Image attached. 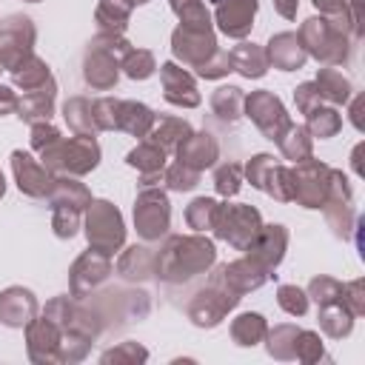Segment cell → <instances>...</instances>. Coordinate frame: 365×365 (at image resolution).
<instances>
[{
	"label": "cell",
	"instance_id": "cell-4",
	"mask_svg": "<svg viewBox=\"0 0 365 365\" xmlns=\"http://www.w3.org/2000/svg\"><path fill=\"white\" fill-rule=\"evenodd\" d=\"M217 234L228 242H234L237 248H245L251 242V237L259 231V214L248 205H225L217 208Z\"/></svg>",
	"mask_w": 365,
	"mask_h": 365
},
{
	"label": "cell",
	"instance_id": "cell-11",
	"mask_svg": "<svg viewBox=\"0 0 365 365\" xmlns=\"http://www.w3.org/2000/svg\"><path fill=\"white\" fill-rule=\"evenodd\" d=\"M114 51H125V43L120 40L111 51H100V46H94L86 57V80L97 88H108L117 80V68H114Z\"/></svg>",
	"mask_w": 365,
	"mask_h": 365
},
{
	"label": "cell",
	"instance_id": "cell-10",
	"mask_svg": "<svg viewBox=\"0 0 365 365\" xmlns=\"http://www.w3.org/2000/svg\"><path fill=\"white\" fill-rule=\"evenodd\" d=\"M11 165H14V177H17V185L20 191L31 194V197H43L48 188H51V177L23 151H14L11 154Z\"/></svg>",
	"mask_w": 365,
	"mask_h": 365
},
{
	"label": "cell",
	"instance_id": "cell-25",
	"mask_svg": "<svg viewBox=\"0 0 365 365\" xmlns=\"http://www.w3.org/2000/svg\"><path fill=\"white\" fill-rule=\"evenodd\" d=\"M240 88H220L217 94H214V111L220 114V117H237V111H240Z\"/></svg>",
	"mask_w": 365,
	"mask_h": 365
},
{
	"label": "cell",
	"instance_id": "cell-21",
	"mask_svg": "<svg viewBox=\"0 0 365 365\" xmlns=\"http://www.w3.org/2000/svg\"><path fill=\"white\" fill-rule=\"evenodd\" d=\"M262 331H265V322L259 314H242L234 322V339L240 345H254L262 336Z\"/></svg>",
	"mask_w": 365,
	"mask_h": 365
},
{
	"label": "cell",
	"instance_id": "cell-32",
	"mask_svg": "<svg viewBox=\"0 0 365 365\" xmlns=\"http://www.w3.org/2000/svg\"><path fill=\"white\" fill-rule=\"evenodd\" d=\"M3 188H6V185H3V174H0V194H3Z\"/></svg>",
	"mask_w": 365,
	"mask_h": 365
},
{
	"label": "cell",
	"instance_id": "cell-27",
	"mask_svg": "<svg viewBox=\"0 0 365 365\" xmlns=\"http://www.w3.org/2000/svg\"><path fill=\"white\" fill-rule=\"evenodd\" d=\"M168 182H171V188H177V191L194 188V185H197V171L180 163V165H174V168L168 171Z\"/></svg>",
	"mask_w": 365,
	"mask_h": 365
},
{
	"label": "cell",
	"instance_id": "cell-8",
	"mask_svg": "<svg viewBox=\"0 0 365 365\" xmlns=\"http://www.w3.org/2000/svg\"><path fill=\"white\" fill-rule=\"evenodd\" d=\"M248 117H254V123H257L271 140L279 137V131L288 125L279 100L271 97V94H265V91H257V94L248 97Z\"/></svg>",
	"mask_w": 365,
	"mask_h": 365
},
{
	"label": "cell",
	"instance_id": "cell-2",
	"mask_svg": "<svg viewBox=\"0 0 365 365\" xmlns=\"http://www.w3.org/2000/svg\"><path fill=\"white\" fill-rule=\"evenodd\" d=\"M97 157H100V148L91 137H77L71 143L66 140H54L51 145L43 148V163L48 168H60V171H71V174H86L97 165Z\"/></svg>",
	"mask_w": 365,
	"mask_h": 365
},
{
	"label": "cell",
	"instance_id": "cell-5",
	"mask_svg": "<svg viewBox=\"0 0 365 365\" xmlns=\"http://www.w3.org/2000/svg\"><path fill=\"white\" fill-rule=\"evenodd\" d=\"M134 220L145 240H157L168 228V200L160 191H143L134 208Z\"/></svg>",
	"mask_w": 365,
	"mask_h": 365
},
{
	"label": "cell",
	"instance_id": "cell-6",
	"mask_svg": "<svg viewBox=\"0 0 365 365\" xmlns=\"http://www.w3.org/2000/svg\"><path fill=\"white\" fill-rule=\"evenodd\" d=\"M34 40V29L29 17H9L0 31V63L9 68L17 66L23 57H29V46Z\"/></svg>",
	"mask_w": 365,
	"mask_h": 365
},
{
	"label": "cell",
	"instance_id": "cell-12",
	"mask_svg": "<svg viewBox=\"0 0 365 365\" xmlns=\"http://www.w3.org/2000/svg\"><path fill=\"white\" fill-rule=\"evenodd\" d=\"M163 83H165V100L168 103H174V106H197L200 103L194 80L182 68H177L174 63L163 66Z\"/></svg>",
	"mask_w": 365,
	"mask_h": 365
},
{
	"label": "cell",
	"instance_id": "cell-28",
	"mask_svg": "<svg viewBox=\"0 0 365 365\" xmlns=\"http://www.w3.org/2000/svg\"><path fill=\"white\" fill-rule=\"evenodd\" d=\"M240 188V165H222L217 171V191L220 194H234Z\"/></svg>",
	"mask_w": 365,
	"mask_h": 365
},
{
	"label": "cell",
	"instance_id": "cell-9",
	"mask_svg": "<svg viewBox=\"0 0 365 365\" xmlns=\"http://www.w3.org/2000/svg\"><path fill=\"white\" fill-rule=\"evenodd\" d=\"M257 11V0H220L217 3V23L225 34L242 37L251 29Z\"/></svg>",
	"mask_w": 365,
	"mask_h": 365
},
{
	"label": "cell",
	"instance_id": "cell-1",
	"mask_svg": "<svg viewBox=\"0 0 365 365\" xmlns=\"http://www.w3.org/2000/svg\"><path fill=\"white\" fill-rule=\"evenodd\" d=\"M211 259H214V245L208 240H200V237L180 240V237H174L165 245V254L157 262V268L165 279H188L197 271L208 268Z\"/></svg>",
	"mask_w": 365,
	"mask_h": 365
},
{
	"label": "cell",
	"instance_id": "cell-26",
	"mask_svg": "<svg viewBox=\"0 0 365 365\" xmlns=\"http://www.w3.org/2000/svg\"><path fill=\"white\" fill-rule=\"evenodd\" d=\"M154 71V60L148 51H128V60H125V74L134 77V80H143Z\"/></svg>",
	"mask_w": 365,
	"mask_h": 365
},
{
	"label": "cell",
	"instance_id": "cell-23",
	"mask_svg": "<svg viewBox=\"0 0 365 365\" xmlns=\"http://www.w3.org/2000/svg\"><path fill=\"white\" fill-rule=\"evenodd\" d=\"M217 202L214 200H194L191 205H188V222L197 228V231H202V228H208L214 220H217Z\"/></svg>",
	"mask_w": 365,
	"mask_h": 365
},
{
	"label": "cell",
	"instance_id": "cell-22",
	"mask_svg": "<svg viewBox=\"0 0 365 365\" xmlns=\"http://www.w3.org/2000/svg\"><path fill=\"white\" fill-rule=\"evenodd\" d=\"M171 6L188 29H208V11L200 0H171Z\"/></svg>",
	"mask_w": 365,
	"mask_h": 365
},
{
	"label": "cell",
	"instance_id": "cell-14",
	"mask_svg": "<svg viewBox=\"0 0 365 365\" xmlns=\"http://www.w3.org/2000/svg\"><path fill=\"white\" fill-rule=\"evenodd\" d=\"M34 314V299L29 291H20V288H9L3 297H0V319L6 325H23L26 317Z\"/></svg>",
	"mask_w": 365,
	"mask_h": 365
},
{
	"label": "cell",
	"instance_id": "cell-3",
	"mask_svg": "<svg viewBox=\"0 0 365 365\" xmlns=\"http://www.w3.org/2000/svg\"><path fill=\"white\" fill-rule=\"evenodd\" d=\"M86 225H88V242L103 254H111L123 242V220L111 202H103V200L91 202Z\"/></svg>",
	"mask_w": 365,
	"mask_h": 365
},
{
	"label": "cell",
	"instance_id": "cell-33",
	"mask_svg": "<svg viewBox=\"0 0 365 365\" xmlns=\"http://www.w3.org/2000/svg\"><path fill=\"white\" fill-rule=\"evenodd\" d=\"M131 3H145V0H131Z\"/></svg>",
	"mask_w": 365,
	"mask_h": 365
},
{
	"label": "cell",
	"instance_id": "cell-31",
	"mask_svg": "<svg viewBox=\"0 0 365 365\" xmlns=\"http://www.w3.org/2000/svg\"><path fill=\"white\" fill-rule=\"evenodd\" d=\"M9 108H14V94L0 86V114H6Z\"/></svg>",
	"mask_w": 365,
	"mask_h": 365
},
{
	"label": "cell",
	"instance_id": "cell-7",
	"mask_svg": "<svg viewBox=\"0 0 365 365\" xmlns=\"http://www.w3.org/2000/svg\"><path fill=\"white\" fill-rule=\"evenodd\" d=\"M174 54L191 66H202L208 54H214V37L211 29H177L174 31Z\"/></svg>",
	"mask_w": 365,
	"mask_h": 365
},
{
	"label": "cell",
	"instance_id": "cell-16",
	"mask_svg": "<svg viewBox=\"0 0 365 365\" xmlns=\"http://www.w3.org/2000/svg\"><path fill=\"white\" fill-rule=\"evenodd\" d=\"M51 100H54V83H48V88H40L34 94H26L20 100V117L26 120H48L51 114Z\"/></svg>",
	"mask_w": 365,
	"mask_h": 365
},
{
	"label": "cell",
	"instance_id": "cell-18",
	"mask_svg": "<svg viewBox=\"0 0 365 365\" xmlns=\"http://www.w3.org/2000/svg\"><path fill=\"white\" fill-rule=\"evenodd\" d=\"M231 66H234L237 71H242L245 77H259V74L265 71V57H262L259 48H254V43H251V46L242 43V46L231 54Z\"/></svg>",
	"mask_w": 365,
	"mask_h": 365
},
{
	"label": "cell",
	"instance_id": "cell-29",
	"mask_svg": "<svg viewBox=\"0 0 365 365\" xmlns=\"http://www.w3.org/2000/svg\"><path fill=\"white\" fill-rule=\"evenodd\" d=\"M279 302H282V308L285 311H291V314H302L305 311V299H302V294L297 291V288H279Z\"/></svg>",
	"mask_w": 365,
	"mask_h": 365
},
{
	"label": "cell",
	"instance_id": "cell-30",
	"mask_svg": "<svg viewBox=\"0 0 365 365\" xmlns=\"http://www.w3.org/2000/svg\"><path fill=\"white\" fill-rule=\"evenodd\" d=\"M57 137H60V134H57L51 125L37 123V125H34V140H31V143H34V148H40V151H43V148H46V145H51Z\"/></svg>",
	"mask_w": 365,
	"mask_h": 365
},
{
	"label": "cell",
	"instance_id": "cell-19",
	"mask_svg": "<svg viewBox=\"0 0 365 365\" xmlns=\"http://www.w3.org/2000/svg\"><path fill=\"white\" fill-rule=\"evenodd\" d=\"M66 120L71 123V128L83 137H91L94 131V114H91V103L83 100V97H74L71 103H66Z\"/></svg>",
	"mask_w": 365,
	"mask_h": 365
},
{
	"label": "cell",
	"instance_id": "cell-20",
	"mask_svg": "<svg viewBox=\"0 0 365 365\" xmlns=\"http://www.w3.org/2000/svg\"><path fill=\"white\" fill-rule=\"evenodd\" d=\"M128 163L134 168H140L143 174H160V168H163V148L145 143V145H140V148H134L128 154Z\"/></svg>",
	"mask_w": 365,
	"mask_h": 365
},
{
	"label": "cell",
	"instance_id": "cell-24",
	"mask_svg": "<svg viewBox=\"0 0 365 365\" xmlns=\"http://www.w3.org/2000/svg\"><path fill=\"white\" fill-rule=\"evenodd\" d=\"M191 131H188V125L182 123V120H160V128L154 131V137L160 140L163 137V145L160 148H171V145H177L180 140H185Z\"/></svg>",
	"mask_w": 365,
	"mask_h": 365
},
{
	"label": "cell",
	"instance_id": "cell-13",
	"mask_svg": "<svg viewBox=\"0 0 365 365\" xmlns=\"http://www.w3.org/2000/svg\"><path fill=\"white\" fill-rule=\"evenodd\" d=\"M217 157V143L208 134H188L180 145V163L188 168H202Z\"/></svg>",
	"mask_w": 365,
	"mask_h": 365
},
{
	"label": "cell",
	"instance_id": "cell-15",
	"mask_svg": "<svg viewBox=\"0 0 365 365\" xmlns=\"http://www.w3.org/2000/svg\"><path fill=\"white\" fill-rule=\"evenodd\" d=\"M151 111L140 103H120L117 106V128H125L131 134H145L151 125Z\"/></svg>",
	"mask_w": 365,
	"mask_h": 365
},
{
	"label": "cell",
	"instance_id": "cell-17",
	"mask_svg": "<svg viewBox=\"0 0 365 365\" xmlns=\"http://www.w3.org/2000/svg\"><path fill=\"white\" fill-rule=\"evenodd\" d=\"M131 11V0H103L97 9V20L108 31H123Z\"/></svg>",
	"mask_w": 365,
	"mask_h": 365
}]
</instances>
